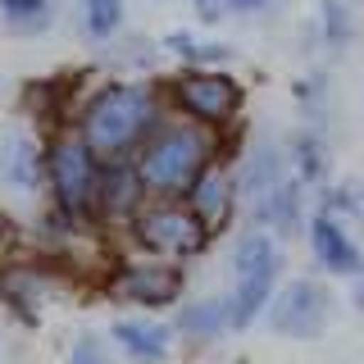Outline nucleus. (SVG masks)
I'll list each match as a JSON object with an SVG mask.
<instances>
[{
  "instance_id": "14",
  "label": "nucleus",
  "mask_w": 364,
  "mask_h": 364,
  "mask_svg": "<svg viewBox=\"0 0 364 364\" xmlns=\"http://www.w3.org/2000/svg\"><path fill=\"white\" fill-rule=\"evenodd\" d=\"M305 191H310V187H305L301 178L278 182L269 196H259L255 205H246V219L255 228H269L273 237H296L301 223H310V219H305Z\"/></svg>"
},
{
  "instance_id": "5",
  "label": "nucleus",
  "mask_w": 364,
  "mask_h": 364,
  "mask_svg": "<svg viewBox=\"0 0 364 364\" xmlns=\"http://www.w3.org/2000/svg\"><path fill=\"white\" fill-rule=\"evenodd\" d=\"M123 232H128V242L141 250V255L168 259V264H191V259H200L205 250L214 246V232L191 214V205L178 200V196H151L128 219Z\"/></svg>"
},
{
  "instance_id": "18",
  "label": "nucleus",
  "mask_w": 364,
  "mask_h": 364,
  "mask_svg": "<svg viewBox=\"0 0 364 364\" xmlns=\"http://www.w3.org/2000/svg\"><path fill=\"white\" fill-rule=\"evenodd\" d=\"M314 32H318V50L328 60H341V55L355 50L360 41V9L355 0H314Z\"/></svg>"
},
{
  "instance_id": "22",
  "label": "nucleus",
  "mask_w": 364,
  "mask_h": 364,
  "mask_svg": "<svg viewBox=\"0 0 364 364\" xmlns=\"http://www.w3.org/2000/svg\"><path fill=\"white\" fill-rule=\"evenodd\" d=\"M328 91H333V82H328V68H305V73L291 82V100H296L301 123H310V128H323V132H328V109H333Z\"/></svg>"
},
{
  "instance_id": "21",
  "label": "nucleus",
  "mask_w": 364,
  "mask_h": 364,
  "mask_svg": "<svg viewBox=\"0 0 364 364\" xmlns=\"http://www.w3.org/2000/svg\"><path fill=\"white\" fill-rule=\"evenodd\" d=\"M60 23V0H0V28L9 37H46Z\"/></svg>"
},
{
  "instance_id": "13",
  "label": "nucleus",
  "mask_w": 364,
  "mask_h": 364,
  "mask_svg": "<svg viewBox=\"0 0 364 364\" xmlns=\"http://www.w3.org/2000/svg\"><path fill=\"white\" fill-rule=\"evenodd\" d=\"M305 237H310V250H314V259H318L323 273H333V278H355V273L364 269L360 242L346 232L341 219H333V214L314 210L310 223H305Z\"/></svg>"
},
{
  "instance_id": "10",
  "label": "nucleus",
  "mask_w": 364,
  "mask_h": 364,
  "mask_svg": "<svg viewBox=\"0 0 364 364\" xmlns=\"http://www.w3.org/2000/svg\"><path fill=\"white\" fill-rule=\"evenodd\" d=\"M191 205V214L210 228L214 237L228 232V223H232L237 205H242V191H237V173H232V155L214 159L210 168H200V178L187 187V196H182Z\"/></svg>"
},
{
  "instance_id": "25",
  "label": "nucleus",
  "mask_w": 364,
  "mask_h": 364,
  "mask_svg": "<svg viewBox=\"0 0 364 364\" xmlns=\"http://www.w3.org/2000/svg\"><path fill=\"white\" fill-rule=\"evenodd\" d=\"M187 9H191V18H196V28H219V23L228 18V0H187Z\"/></svg>"
},
{
  "instance_id": "20",
  "label": "nucleus",
  "mask_w": 364,
  "mask_h": 364,
  "mask_svg": "<svg viewBox=\"0 0 364 364\" xmlns=\"http://www.w3.org/2000/svg\"><path fill=\"white\" fill-rule=\"evenodd\" d=\"M159 50L168 55V60L187 64V68H228L237 60V50L219 37H205L196 28H173L159 37Z\"/></svg>"
},
{
  "instance_id": "11",
  "label": "nucleus",
  "mask_w": 364,
  "mask_h": 364,
  "mask_svg": "<svg viewBox=\"0 0 364 364\" xmlns=\"http://www.w3.org/2000/svg\"><path fill=\"white\" fill-rule=\"evenodd\" d=\"M151 200L136 159H105L100 168V191H96V228H128V219Z\"/></svg>"
},
{
  "instance_id": "4",
  "label": "nucleus",
  "mask_w": 364,
  "mask_h": 364,
  "mask_svg": "<svg viewBox=\"0 0 364 364\" xmlns=\"http://www.w3.org/2000/svg\"><path fill=\"white\" fill-rule=\"evenodd\" d=\"M168 96V109L182 119H196L205 128L219 132H242L246 119V82L228 68H187L178 64V73L159 77Z\"/></svg>"
},
{
  "instance_id": "24",
  "label": "nucleus",
  "mask_w": 364,
  "mask_h": 364,
  "mask_svg": "<svg viewBox=\"0 0 364 364\" xmlns=\"http://www.w3.org/2000/svg\"><path fill=\"white\" fill-rule=\"evenodd\" d=\"M68 364H109L105 341H100L96 333H82L73 341V350H68Z\"/></svg>"
},
{
  "instance_id": "19",
  "label": "nucleus",
  "mask_w": 364,
  "mask_h": 364,
  "mask_svg": "<svg viewBox=\"0 0 364 364\" xmlns=\"http://www.w3.org/2000/svg\"><path fill=\"white\" fill-rule=\"evenodd\" d=\"M73 32L96 50L114 46L128 32V0H73Z\"/></svg>"
},
{
  "instance_id": "26",
  "label": "nucleus",
  "mask_w": 364,
  "mask_h": 364,
  "mask_svg": "<svg viewBox=\"0 0 364 364\" xmlns=\"http://www.w3.org/2000/svg\"><path fill=\"white\" fill-rule=\"evenodd\" d=\"M282 0H228V18H269Z\"/></svg>"
},
{
  "instance_id": "17",
  "label": "nucleus",
  "mask_w": 364,
  "mask_h": 364,
  "mask_svg": "<svg viewBox=\"0 0 364 364\" xmlns=\"http://www.w3.org/2000/svg\"><path fill=\"white\" fill-rule=\"evenodd\" d=\"M109 337H114V346L136 364L168 360V350H173V341H178L173 323H155V318H119V323L109 328Z\"/></svg>"
},
{
  "instance_id": "23",
  "label": "nucleus",
  "mask_w": 364,
  "mask_h": 364,
  "mask_svg": "<svg viewBox=\"0 0 364 364\" xmlns=\"http://www.w3.org/2000/svg\"><path fill=\"white\" fill-rule=\"evenodd\" d=\"M314 196H318L314 210L333 214V219H341V223L364 219V187H360V182H323Z\"/></svg>"
},
{
  "instance_id": "9",
  "label": "nucleus",
  "mask_w": 364,
  "mask_h": 364,
  "mask_svg": "<svg viewBox=\"0 0 364 364\" xmlns=\"http://www.w3.org/2000/svg\"><path fill=\"white\" fill-rule=\"evenodd\" d=\"M50 273L55 259H5L0 264V305L9 318H18L23 328L41 323V305L50 296Z\"/></svg>"
},
{
  "instance_id": "27",
  "label": "nucleus",
  "mask_w": 364,
  "mask_h": 364,
  "mask_svg": "<svg viewBox=\"0 0 364 364\" xmlns=\"http://www.w3.org/2000/svg\"><path fill=\"white\" fill-rule=\"evenodd\" d=\"M350 305H355L360 318H364V269L355 273V278H350Z\"/></svg>"
},
{
  "instance_id": "3",
  "label": "nucleus",
  "mask_w": 364,
  "mask_h": 364,
  "mask_svg": "<svg viewBox=\"0 0 364 364\" xmlns=\"http://www.w3.org/2000/svg\"><path fill=\"white\" fill-rule=\"evenodd\" d=\"M105 159L87 146L77 128L46 132V196L60 214L77 223H96V191Z\"/></svg>"
},
{
  "instance_id": "8",
  "label": "nucleus",
  "mask_w": 364,
  "mask_h": 364,
  "mask_svg": "<svg viewBox=\"0 0 364 364\" xmlns=\"http://www.w3.org/2000/svg\"><path fill=\"white\" fill-rule=\"evenodd\" d=\"M232 173H237L242 205H255L259 196H269L278 182L291 178L287 141H278V136H250V141H242L237 155H232Z\"/></svg>"
},
{
  "instance_id": "6",
  "label": "nucleus",
  "mask_w": 364,
  "mask_h": 364,
  "mask_svg": "<svg viewBox=\"0 0 364 364\" xmlns=\"http://www.w3.org/2000/svg\"><path fill=\"white\" fill-rule=\"evenodd\" d=\"M187 291V278H182V264H168V259H119L105 273V296L119 305H132V310L159 314V310H173Z\"/></svg>"
},
{
  "instance_id": "15",
  "label": "nucleus",
  "mask_w": 364,
  "mask_h": 364,
  "mask_svg": "<svg viewBox=\"0 0 364 364\" xmlns=\"http://www.w3.org/2000/svg\"><path fill=\"white\" fill-rule=\"evenodd\" d=\"M282 141H287L291 178H301L310 191H318L323 182H333V146H328V132H323V128L296 123V128L282 136Z\"/></svg>"
},
{
  "instance_id": "29",
  "label": "nucleus",
  "mask_w": 364,
  "mask_h": 364,
  "mask_svg": "<svg viewBox=\"0 0 364 364\" xmlns=\"http://www.w3.org/2000/svg\"><path fill=\"white\" fill-rule=\"evenodd\" d=\"M60 5H64V0H60Z\"/></svg>"
},
{
  "instance_id": "7",
  "label": "nucleus",
  "mask_w": 364,
  "mask_h": 364,
  "mask_svg": "<svg viewBox=\"0 0 364 364\" xmlns=\"http://www.w3.org/2000/svg\"><path fill=\"white\" fill-rule=\"evenodd\" d=\"M328 314H333V291L318 278H291V282H282L269 301V328L287 341L323 337Z\"/></svg>"
},
{
  "instance_id": "2",
  "label": "nucleus",
  "mask_w": 364,
  "mask_h": 364,
  "mask_svg": "<svg viewBox=\"0 0 364 364\" xmlns=\"http://www.w3.org/2000/svg\"><path fill=\"white\" fill-rule=\"evenodd\" d=\"M242 132H219L205 128L196 119L168 114L164 123L151 132V141L136 151V173H141L151 196H187V187L200 178V168H210L214 159L237 155Z\"/></svg>"
},
{
  "instance_id": "16",
  "label": "nucleus",
  "mask_w": 364,
  "mask_h": 364,
  "mask_svg": "<svg viewBox=\"0 0 364 364\" xmlns=\"http://www.w3.org/2000/svg\"><path fill=\"white\" fill-rule=\"evenodd\" d=\"M173 333L187 350H205L214 346L223 333H232V318H228V296H200V301L182 305L173 318Z\"/></svg>"
},
{
  "instance_id": "28",
  "label": "nucleus",
  "mask_w": 364,
  "mask_h": 364,
  "mask_svg": "<svg viewBox=\"0 0 364 364\" xmlns=\"http://www.w3.org/2000/svg\"><path fill=\"white\" fill-rule=\"evenodd\" d=\"M360 91H364V77H360Z\"/></svg>"
},
{
  "instance_id": "1",
  "label": "nucleus",
  "mask_w": 364,
  "mask_h": 364,
  "mask_svg": "<svg viewBox=\"0 0 364 364\" xmlns=\"http://www.w3.org/2000/svg\"><path fill=\"white\" fill-rule=\"evenodd\" d=\"M168 114L173 109L159 77H105L82 91L73 128L100 159H136V151Z\"/></svg>"
},
{
  "instance_id": "12",
  "label": "nucleus",
  "mask_w": 364,
  "mask_h": 364,
  "mask_svg": "<svg viewBox=\"0 0 364 364\" xmlns=\"http://www.w3.org/2000/svg\"><path fill=\"white\" fill-rule=\"evenodd\" d=\"M0 178L18 196L46 191V136L28 128L5 132V141H0Z\"/></svg>"
}]
</instances>
